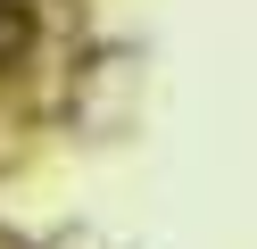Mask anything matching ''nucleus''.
I'll return each mask as SVG.
<instances>
[{"label":"nucleus","instance_id":"1","mask_svg":"<svg viewBox=\"0 0 257 249\" xmlns=\"http://www.w3.org/2000/svg\"><path fill=\"white\" fill-rule=\"evenodd\" d=\"M25 50H34V9H25V0H0V75H9Z\"/></svg>","mask_w":257,"mask_h":249}]
</instances>
